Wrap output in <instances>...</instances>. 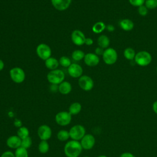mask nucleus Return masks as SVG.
<instances>
[{"label": "nucleus", "instance_id": "obj_13", "mask_svg": "<svg viewBox=\"0 0 157 157\" xmlns=\"http://www.w3.org/2000/svg\"><path fill=\"white\" fill-rule=\"evenodd\" d=\"M67 72L70 76L73 78H80L82 75L83 69L78 64L72 63L67 67Z\"/></svg>", "mask_w": 157, "mask_h": 157}, {"label": "nucleus", "instance_id": "obj_24", "mask_svg": "<svg viewBox=\"0 0 157 157\" xmlns=\"http://www.w3.org/2000/svg\"><path fill=\"white\" fill-rule=\"evenodd\" d=\"M106 28L105 25L102 21L96 22L92 27V31L96 34L102 33Z\"/></svg>", "mask_w": 157, "mask_h": 157}, {"label": "nucleus", "instance_id": "obj_23", "mask_svg": "<svg viewBox=\"0 0 157 157\" xmlns=\"http://www.w3.org/2000/svg\"><path fill=\"white\" fill-rule=\"evenodd\" d=\"M50 148V145L47 140H41L38 145V150L42 154L47 153Z\"/></svg>", "mask_w": 157, "mask_h": 157}, {"label": "nucleus", "instance_id": "obj_14", "mask_svg": "<svg viewBox=\"0 0 157 157\" xmlns=\"http://www.w3.org/2000/svg\"><path fill=\"white\" fill-rule=\"evenodd\" d=\"M72 0H51L52 4L56 10L63 11L69 8Z\"/></svg>", "mask_w": 157, "mask_h": 157}, {"label": "nucleus", "instance_id": "obj_16", "mask_svg": "<svg viewBox=\"0 0 157 157\" xmlns=\"http://www.w3.org/2000/svg\"><path fill=\"white\" fill-rule=\"evenodd\" d=\"M21 139L17 135H13L9 136L7 140L6 144L8 147L12 149H17L21 147Z\"/></svg>", "mask_w": 157, "mask_h": 157}, {"label": "nucleus", "instance_id": "obj_3", "mask_svg": "<svg viewBox=\"0 0 157 157\" xmlns=\"http://www.w3.org/2000/svg\"><path fill=\"white\" fill-rule=\"evenodd\" d=\"M70 138L72 140H80L86 134V130L83 126L81 124H75L71 127L69 131Z\"/></svg>", "mask_w": 157, "mask_h": 157}, {"label": "nucleus", "instance_id": "obj_9", "mask_svg": "<svg viewBox=\"0 0 157 157\" xmlns=\"http://www.w3.org/2000/svg\"><path fill=\"white\" fill-rule=\"evenodd\" d=\"M78 85L82 90L88 91L93 89L94 82L90 77L88 75H82L78 78Z\"/></svg>", "mask_w": 157, "mask_h": 157}, {"label": "nucleus", "instance_id": "obj_41", "mask_svg": "<svg viewBox=\"0 0 157 157\" xmlns=\"http://www.w3.org/2000/svg\"><path fill=\"white\" fill-rule=\"evenodd\" d=\"M97 157H107V156H105V155H100V156H98Z\"/></svg>", "mask_w": 157, "mask_h": 157}, {"label": "nucleus", "instance_id": "obj_37", "mask_svg": "<svg viewBox=\"0 0 157 157\" xmlns=\"http://www.w3.org/2000/svg\"><path fill=\"white\" fill-rule=\"evenodd\" d=\"M93 44V40L92 39L90 38V37H87L85 39V44H86V45H91Z\"/></svg>", "mask_w": 157, "mask_h": 157}, {"label": "nucleus", "instance_id": "obj_12", "mask_svg": "<svg viewBox=\"0 0 157 157\" xmlns=\"http://www.w3.org/2000/svg\"><path fill=\"white\" fill-rule=\"evenodd\" d=\"M86 37L82 31L75 29L71 33V40L76 45H82L85 44Z\"/></svg>", "mask_w": 157, "mask_h": 157}, {"label": "nucleus", "instance_id": "obj_42", "mask_svg": "<svg viewBox=\"0 0 157 157\" xmlns=\"http://www.w3.org/2000/svg\"><path fill=\"white\" fill-rule=\"evenodd\" d=\"M83 157H90V156H83Z\"/></svg>", "mask_w": 157, "mask_h": 157}, {"label": "nucleus", "instance_id": "obj_10", "mask_svg": "<svg viewBox=\"0 0 157 157\" xmlns=\"http://www.w3.org/2000/svg\"><path fill=\"white\" fill-rule=\"evenodd\" d=\"M37 135L41 140H48L52 135L51 128L47 124H42L37 129Z\"/></svg>", "mask_w": 157, "mask_h": 157}, {"label": "nucleus", "instance_id": "obj_6", "mask_svg": "<svg viewBox=\"0 0 157 157\" xmlns=\"http://www.w3.org/2000/svg\"><path fill=\"white\" fill-rule=\"evenodd\" d=\"M55 120L58 125L66 126L71 122L72 115L68 111H61L56 114Z\"/></svg>", "mask_w": 157, "mask_h": 157}, {"label": "nucleus", "instance_id": "obj_18", "mask_svg": "<svg viewBox=\"0 0 157 157\" xmlns=\"http://www.w3.org/2000/svg\"><path fill=\"white\" fill-rule=\"evenodd\" d=\"M59 64V61L53 57H50L45 61V65L46 67L51 71L56 69Z\"/></svg>", "mask_w": 157, "mask_h": 157}, {"label": "nucleus", "instance_id": "obj_2", "mask_svg": "<svg viewBox=\"0 0 157 157\" xmlns=\"http://www.w3.org/2000/svg\"><path fill=\"white\" fill-rule=\"evenodd\" d=\"M65 78V74L60 69H55L50 71L47 75V80L52 85H59L63 82Z\"/></svg>", "mask_w": 157, "mask_h": 157}, {"label": "nucleus", "instance_id": "obj_8", "mask_svg": "<svg viewBox=\"0 0 157 157\" xmlns=\"http://www.w3.org/2000/svg\"><path fill=\"white\" fill-rule=\"evenodd\" d=\"M36 53L42 59L45 61L52 55V50L50 47L45 44H40L36 48Z\"/></svg>", "mask_w": 157, "mask_h": 157}, {"label": "nucleus", "instance_id": "obj_21", "mask_svg": "<svg viewBox=\"0 0 157 157\" xmlns=\"http://www.w3.org/2000/svg\"><path fill=\"white\" fill-rule=\"evenodd\" d=\"M98 44L100 47L105 48L109 45L110 40L107 36L101 35L98 39Z\"/></svg>", "mask_w": 157, "mask_h": 157}, {"label": "nucleus", "instance_id": "obj_29", "mask_svg": "<svg viewBox=\"0 0 157 157\" xmlns=\"http://www.w3.org/2000/svg\"><path fill=\"white\" fill-rule=\"evenodd\" d=\"M59 64L64 67H68L72 63L71 59L68 57L63 56L59 59Z\"/></svg>", "mask_w": 157, "mask_h": 157}, {"label": "nucleus", "instance_id": "obj_40", "mask_svg": "<svg viewBox=\"0 0 157 157\" xmlns=\"http://www.w3.org/2000/svg\"><path fill=\"white\" fill-rule=\"evenodd\" d=\"M4 67V63L2 59H0V71H1Z\"/></svg>", "mask_w": 157, "mask_h": 157}, {"label": "nucleus", "instance_id": "obj_5", "mask_svg": "<svg viewBox=\"0 0 157 157\" xmlns=\"http://www.w3.org/2000/svg\"><path fill=\"white\" fill-rule=\"evenodd\" d=\"M9 75L11 80L16 83H21L25 79V73L21 68L15 67L10 70Z\"/></svg>", "mask_w": 157, "mask_h": 157}, {"label": "nucleus", "instance_id": "obj_15", "mask_svg": "<svg viewBox=\"0 0 157 157\" xmlns=\"http://www.w3.org/2000/svg\"><path fill=\"white\" fill-rule=\"evenodd\" d=\"M83 59H84L85 63L87 66H91V67L96 66L99 63V56L97 55L92 53H88L86 54Z\"/></svg>", "mask_w": 157, "mask_h": 157}, {"label": "nucleus", "instance_id": "obj_26", "mask_svg": "<svg viewBox=\"0 0 157 157\" xmlns=\"http://www.w3.org/2000/svg\"><path fill=\"white\" fill-rule=\"evenodd\" d=\"M85 53L83 51L80 50H74L72 53V58L74 60L78 61L82 60V59L84 58L85 57Z\"/></svg>", "mask_w": 157, "mask_h": 157}, {"label": "nucleus", "instance_id": "obj_4", "mask_svg": "<svg viewBox=\"0 0 157 157\" xmlns=\"http://www.w3.org/2000/svg\"><path fill=\"white\" fill-rule=\"evenodd\" d=\"M135 63L140 66L148 65L152 59L151 55L146 51H140L135 56Z\"/></svg>", "mask_w": 157, "mask_h": 157}, {"label": "nucleus", "instance_id": "obj_43", "mask_svg": "<svg viewBox=\"0 0 157 157\" xmlns=\"http://www.w3.org/2000/svg\"><path fill=\"white\" fill-rule=\"evenodd\" d=\"M156 72H157V67H156Z\"/></svg>", "mask_w": 157, "mask_h": 157}, {"label": "nucleus", "instance_id": "obj_39", "mask_svg": "<svg viewBox=\"0 0 157 157\" xmlns=\"http://www.w3.org/2000/svg\"><path fill=\"white\" fill-rule=\"evenodd\" d=\"M109 31H110V32H112V31H113L114 30H115V28H114V26H113V25H108L107 26H106V28H105Z\"/></svg>", "mask_w": 157, "mask_h": 157}, {"label": "nucleus", "instance_id": "obj_19", "mask_svg": "<svg viewBox=\"0 0 157 157\" xmlns=\"http://www.w3.org/2000/svg\"><path fill=\"white\" fill-rule=\"evenodd\" d=\"M82 110V105L78 102L72 103L69 107L68 112L71 115H75L78 114Z\"/></svg>", "mask_w": 157, "mask_h": 157}, {"label": "nucleus", "instance_id": "obj_27", "mask_svg": "<svg viewBox=\"0 0 157 157\" xmlns=\"http://www.w3.org/2000/svg\"><path fill=\"white\" fill-rule=\"evenodd\" d=\"M14 155L15 157H28V152L27 149L22 147L15 149Z\"/></svg>", "mask_w": 157, "mask_h": 157}, {"label": "nucleus", "instance_id": "obj_31", "mask_svg": "<svg viewBox=\"0 0 157 157\" xmlns=\"http://www.w3.org/2000/svg\"><path fill=\"white\" fill-rule=\"evenodd\" d=\"M145 4L147 9H154L157 7V0H145Z\"/></svg>", "mask_w": 157, "mask_h": 157}, {"label": "nucleus", "instance_id": "obj_11", "mask_svg": "<svg viewBox=\"0 0 157 157\" xmlns=\"http://www.w3.org/2000/svg\"><path fill=\"white\" fill-rule=\"evenodd\" d=\"M80 142L83 149L89 150L92 149L94 146L96 139L93 135L91 134H86L80 140Z\"/></svg>", "mask_w": 157, "mask_h": 157}, {"label": "nucleus", "instance_id": "obj_22", "mask_svg": "<svg viewBox=\"0 0 157 157\" xmlns=\"http://www.w3.org/2000/svg\"><path fill=\"white\" fill-rule=\"evenodd\" d=\"M56 137L59 141L64 142L67 140L69 138H70V135L68 131L65 129H61L58 132Z\"/></svg>", "mask_w": 157, "mask_h": 157}, {"label": "nucleus", "instance_id": "obj_30", "mask_svg": "<svg viewBox=\"0 0 157 157\" xmlns=\"http://www.w3.org/2000/svg\"><path fill=\"white\" fill-rule=\"evenodd\" d=\"M31 145H32V139L29 136L21 139V147L26 149H28L29 148L31 147Z\"/></svg>", "mask_w": 157, "mask_h": 157}, {"label": "nucleus", "instance_id": "obj_1", "mask_svg": "<svg viewBox=\"0 0 157 157\" xmlns=\"http://www.w3.org/2000/svg\"><path fill=\"white\" fill-rule=\"evenodd\" d=\"M82 150L80 142L74 140L68 141L64 147V153L66 157H78Z\"/></svg>", "mask_w": 157, "mask_h": 157}, {"label": "nucleus", "instance_id": "obj_7", "mask_svg": "<svg viewBox=\"0 0 157 157\" xmlns=\"http://www.w3.org/2000/svg\"><path fill=\"white\" fill-rule=\"evenodd\" d=\"M118 55L115 50L112 48H108L105 50H104L102 58L105 63L107 64H113L117 60Z\"/></svg>", "mask_w": 157, "mask_h": 157}, {"label": "nucleus", "instance_id": "obj_33", "mask_svg": "<svg viewBox=\"0 0 157 157\" xmlns=\"http://www.w3.org/2000/svg\"><path fill=\"white\" fill-rule=\"evenodd\" d=\"M129 1L130 4L133 6L139 7L140 6H142L145 3V0H129Z\"/></svg>", "mask_w": 157, "mask_h": 157}, {"label": "nucleus", "instance_id": "obj_17", "mask_svg": "<svg viewBox=\"0 0 157 157\" xmlns=\"http://www.w3.org/2000/svg\"><path fill=\"white\" fill-rule=\"evenodd\" d=\"M59 92L62 94H68L72 91L71 84L67 81H63L58 86Z\"/></svg>", "mask_w": 157, "mask_h": 157}, {"label": "nucleus", "instance_id": "obj_34", "mask_svg": "<svg viewBox=\"0 0 157 157\" xmlns=\"http://www.w3.org/2000/svg\"><path fill=\"white\" fill-rule=\"evenodd\" d=\"M0 157H15V155L11 151H6L1 154Z\"/></svg>", "mask_w": 157, "mask_h": 157}, {"label": "nucleus", "instance_id": "obj_20", "mask_svg": "<svg viewBox=\"0 0 157 157\" xmlns=\"http://www.w3.org/2000/svg\"><path fill=\"white\" fill-rule=\"evenodd\" d=\"M120 27L124 31H131L134 28V23L129 19H123L120 22Z\"/></svg>", "mask_w": 157, "mask_h": 157}, {"label": "nucleus", "instance_id": "obj_32", "mask_svg": "<svg viewBox=\"0 0 157 157\" xmlns=\"http://www.w3.org/2000/svg\"><path fill=\"white\" fill-rule=\"evenodd\" d=\"M138 12L141 16H145L148 13V9L145 6H140L138 8Z\"/></svg>", "mask_w": 157, "mask_h": 157}, {"label": "nucleus", "instance_id": "obj_38", "mask_svg": "<svg viewBox=\"0 0 157 157\" xmlns=\"http://www.w3.org/2000/svg\"><path fill=\"white\" fill-rule=\"evenodd\" d=\"M152 109H153V112L157 115V101H156L153 102V105H152Z\"/></svg>", "mask_w": 157, "mask_h": 157}, {"label": "nucleus", "instance_id": "obj_25", "mask_svg": "<svg viewBox=\"0 0 157 157\" xmlns=\"http://www.w3.org/2000/svg\"><path fill=\"white\" fill-rule=\"evenodd\" d=\"M17 135L21 139H23L29 136V129L25 126H21L17 130Z\"/></svg>", "mask_w": 157, "mask_h": 157}, {"label": "nucleus", "instance_id": "obj_36", "mask_svg": "<svg viewBox=\"0 0 157 157\" xmlns=\"http://www.w3.org/2000/svg\"><path fill=\"white\" fill-rule=\"evenodd\" d=\"M120 157H136V156L134 155H133L130 152H124L120 155Z\"/></svg>", "mask_w": 157, "mask_h": 157}, {"label": "nucleus", "instance_id": "obj_35", "mask_svg": "<svg viewBox=\"0 0 157 157\" xmlns=\"http://www.w3.org/2000/svg\"><path fill=\"white\" fill-rule=\"evenodd\" d=\"M104 50H103V48L100 47H97L96 49H95V54L97 55L98 56V55H103V53H104Z\"/></svg>", "mask_w": 157, "mask_h": 157}, {"label": "nucleus", "instance_id": "obj_28", "mask_svg": "<svg viewBox=\"0 0 157 157\" xmlns=\"http://www.w3.org/2000/svg\"><path fill=\"white\" fill-rule=\"evenodd\" d=\"M124 57L129 60H132L135 58V51L132 48H127L124 51Z\"/></svg>", "mask_w": 157, "mask_h": 157}]
</instances>
